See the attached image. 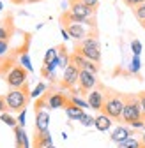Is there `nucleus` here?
I'll use <instances>...</instances> for the list:
<instances>
[{"label": "nucleus", "instance_id": "nucleus-1", "mask_svg": "<svg viewBox=\"0 0 145 148\" xmlns=\"http://www.w3.org/2000/svg\"><path fill=\"white\" fill-rule=\"evenodd\" d=\"M122 111H124V94L104 88V104H103L101 113L110 116L115 122H119V120H122Z\"/></svg>", "mask_w": 145, "mask_h": 148}, {"label": "nucleus", "instance_id": "nucleus-2", "mask_svg": "<svg viewBox=\"0 0 145 148\" xmlns=\"http://www.w3.org/2000/svg\"><path fill=\"white\" fill-rule=\"evenodd\" d=\"M32 92L28 90V83L23 85L21 88H11L7 94H6V102H7V108L12 113H21L23 109H27L28 106V101H30V95Z\"/></svg>", "mask_w": 145, "mask_h": 148}, {"label": "nucleus", "instance_id": "nucleus-3", "mask_svg": "<svg viewBox=\"0 0 145 148\" xmlns=\"http://www.w3.org/2000/svg\"><path fill=\"white\" fill-rule=\"evenodd\" d=\"M122 122L133 125L136 122H143L142 116V106H140V99L138 94H124V111H122Z\"/></svg>", "mask_w": 145, "mask_h": 148}, {"label": "nucleus", "instance_id": "nucleus-4", "mask_svg": "<svg viewBox=\"0 0 145 148\" xmlns=\"http://www.w3.org/2000/svg\"><path fill=\"white\" fill-rule=\"evenodd\" d=\"M75 53L96 64H101V44L97 41V37H87L83 41H78L75 44Z\"/></svg>", "mask_w": 145, "mask_h": 148}, {"label": "nucleus", "instance_id": "nucleus-5", "mask_svg": "<svg viewBox=\"0 0 145 148\" xmlns=\"http://www.w3.org/2000/svg\"><path fill=\"white\" fill-rule=\"evenodd\" d=\"M4 81L7 83L9 88H21L23 85L28 83V71L18 62L6 76H4Z\"/></svg>", "mask_w": 145, "mask_h": 148}, {"label": "nucleus", "instance_id": "nucleus-6", "mask_svg": "<svg viewBox=\"0 0 145 148\" xmlns=\"http://www.w3.org/2000/svg\"><path fill=\"white\" fill-rule=\"evenodd\" d=\"M64 28L67 30L71 39H75L76 42L87 39V37H96L97 35V30H87L85 23H67Z\"/></svg>", "mask_w": 145, "mask_h": 148}, {"label": "nucleus", "instance_id": "nucleus-7", "mask_svg": "<svg viewBox=\"0 0 145 148\" xmlns=\"http://www.w3.org/2000/svg\"><path fill=\"white\" fill-rule=\"evenodd\" d=\"M78 78H80V69L76 65L69 64L66 69H64V74H62V79H60V88L64 90H75V86L78 85Z\"/></svg>", "mask_w": 145, "mask_h": 148}, {"label": "nucleus", "instance_id": "nucleus-8", "mask_svg": "<svg viewBox=\"0 0 145 148\" xmlns=\"http://www.w3.org/2000/svg\"><path fill=\"white\" fill-rule=\"evenodd\" d=\"M97 78L94 72H88V71H80V78H78V92L80 94H90L96 86H97Z\"/></svg>", "mask_w": 145, "mask_h": 148}, {"label": "nucleus", "instance_id": "nucleus-9", "mask_svg": "<svg viewBox=\"0 0 145 148\" xmlns=\"http://www.w3.org/2000/svg\"><path fill=\"white\" fill-rule=\"evenodd\" d=\"M104 88H106L104 85L97 83V86L87 95V102H88V106L92 108V109H96V111H99V113H101L103 104H104Z\"/></svg>", "mask_w": 145, "mask_h": 148}, {"label": "nucleus", "instance_id": "nucleus-10", "mask_svg": "<svg viewBox=\"0 0 145 148\" xmlns=\"http://www.w3.org/2000/svg\"><path fill=\"white\" fill-rule=\"evenodd\" d=\"M71 64L76 65L80 71H88V72H94V74L99 72V64H96V62H92V60L81 57V55H78V53H75V51L71 53Z\"/></svg>", "mask_w": 145, "mask_h": 148}, {"label": "nucleus", "instance_id": "nucleus-11", "mask_svg": "<svg viewBox=\"0 0 145 148\" xmlns=\"http://www.w3.org/2000/svg\"><path fill=\"white\" fill-rule=\"evenodd\" d=\"M44 95H46L48 109H60V108H66L69 102V95L62 94V92H48L46 90Z\"/></svg>", "mask_w": 145, "mask_h": 148}, {"label": "nucleus", "instance_id": "nucleus-12", "mask_svg": "<svg viewBox=\"0 0 145 148\" xmlns=\"http://www.w3.org/2000/svg\"><path fill=\"white\" fill-rule=\"evenodd\" d=\"M14 34V25H12V16H7L4 21H0V41H9Z\"/></svg>", "mask_w": 145, "mask_h": 148}, {"label": "nucleus", "instance_id": "nucleus-13", "mask_svg": "<svg viewBox=\"0 0 145 148\" xmlns=\"http://www.w3.org/2000/svg\"><path fill=\"white\" fill-rule=\"evenodd\" d=\"M51 145H53V141H51L50 131H46V132H35L34 134V148H48Z\"/></svg>", "mask_w": 145, "mask_h": 148}, {"label": "nucleus", "instance_id": "nucleus-14", "mask_svg": "<svg viewBox=\"0 0 145 148\" xmlns=\"http://www.w3.org/2000/svg\"><path fill=\"white\" fill-rule=\"evenodd\" d=\"M110 138H112V141H113V143L120 145L122 141H126L128 138H131V131H129L128 127H124V125H119L115 131L112 132V136H110Z\"/></svg>", "mask_w": 145, "mask_h": 148}, {"label": "nucleus", "instance_id": "nucleus-15", "mask_svg": "<svg viewBox=\"0 0 145 148\" xmlns=\"http://www.w3.org/2000/svg\"><path fill=\"white\" fill-rule=\"evenodd\" d=\"M14 138H16V148H30L28 136L25 134L23 127H20V125L14 127Z\"/></svg>", "mask_w": 145, "mask_h": 148}, {"label": "nucleus", "instance_id": "nucleus-16", "mask_svg": "<svg viewBox=\"0 0 145 148\" xmlns=\"http://www.w3.org/2000/svg\"><path fill=\"white\" fill-rule=\"evenodd\" d=\"M112 118L110 116H106V115H97L96 116V120H94V127L97 129V131H101V132H106V131H110V127H112Z\"/></svg>", "mask_w": 145, "mask_h": 148}, {"label": "nucleus", "instance_id": "nucleus-17", "mask_svg": "<svg viewBox=\"0 0 145 148\" xmlns=\"http://www.w3.org/2000/svg\"><path fill=\"white\" fill-rule=\"evenodd\" d=\"M64 109H66V115H67V118H71V120H80V118L85 115V111H83L81 108H78L76 104H72L71 101L67 102V106H66Z\"/></svg>", "mask_w": 145, "mask_h": 148}, {"label": "nucleus", "instance_id": "nucleus-18", "mask_svg": "<svg viewBox=\"0 0 145 148\" xmlns=\"http://www.w3.org/2000/svg\"><path fill=\"white\" fill-rule=\"evenodd\" d=\"M69 64H71V55L67 53L66 46H64V44H60V46H59V67L66 69Z\"/></svg>", "mask_w": 145, "mask_h": 148}, {"label": "nucleus", "instance_id": "nucleus-19", "mask_svg": "<svg viewBox=\"0 0 145 148\" xmlns=\"http://www.w3.org/2000/svg\"><path fill=\"white\" fill-rule=\"evenodd\" d=\"M59 60V46L57 48H50L44 55V58H43V65H50L53 62H57Z\"/></svg>", "mask_w": 145, "mask_h": 148}, {"label": "nucleus", "instance_id": "nucleus-20", "mask_svg": "<svg viewBox=\"0 0 145 148\" xmlns=\"http://www.w3.org/2000/svg\"><path fill=\"white\" fill-rule=\"evenodd\" d=\"M119 148H145V146L138 138H128L126 141H122L119 145Z\"/></svg>", "mask_w": 145, "mask_h": 148}, {"label": "nucleus", "instance_id": "nucleus-21", "mask_svg": "<svg viewBox=\"0 0 145 148\" xmlns=\"http://www.w3.org/2000/svg\"><path fill=\"white\" fill-rule=\"evenodd\" d=\"M133 14L136 16V20H138V21L142 23V27H143V25H145V4L135 7V9H133Z\"/></svg>", "mask_w": 145, "mask_h": 148}, {"label": "nucleus", "instance_id": "nucleus-22", "mask_svg": "<svg viewBox=\"0 0 145 148\" xmlns=\"http://www.w3.org/2000/svg\"><path fill=\"white\" fill-rule=\"evenodd\" d=\"M0 120H2V122H4L6 125H9V127H12V129H14V127L18 125V120H16L14 116H11L9 113H0Z\"/></svg>", "mask_w": 145, "mask_h": 148}, {"label": "nucleus", "instance_id": "nucleus-23", "mask_svg": "<svg viewBox=\"0 0 145 148\" xmlns=\"http://www.w3.org/2000/svg\"><path fill=\"white\" fill-rule=\"evenodd\" d=\"M20 64L28 71V72H32L34 71V67H32V64H30V57H28V53L25 51V53H21V57H20Z\"/></svg>", "mask_w": 145, "mask_h": 148}, {"label": "nucleus", "instance_id": "nucleus-24", "mask_svg": "<svg viewBox=\"0 0 145 148\" xmlns=\"http://www.w3.org/2000/svg\"><path fill=\"white\" fill-rule=\"evenodd\" d=\"M69 101H71L72 104H76L78 108H81V109L90 108V106H88V102H87V101H83V99H80L78 95H69Z\"/></svg>", "mask_w": 145, "mask_h": 148}, {"label": "nucleus", "instance_id": "nucleus-25", "mask_svg": "<svg viewBox=\"0 0 145 148\" xmlns=\"http://www.w3.org/2000/svg\"><path fill=\"white\" fill-rule=\"evenodd\" d=\"M44 92H46V85H44V83H39L37 86L32 90V94H30V95H32V97H35V99H39V97L44 94Z\"/></svg>", "mask_w": 145, "mask_h": 148}, {"label": "nucleus", "instance_id": "nucleus-26", "mask_svg": "<svg viewBox=\"0 0 145 148\" xmlns=\"http://www.w3.org/2000/svg\"><path fill=\"white\" fill-rule=\"evenodd\" d=\"M9 51H11V48H9V41H0V58L7 57Z\"/></svg>", "mask_w": 145, "mask_h": 148}, {"label": "nucleus", "instance_id": "nucleus-27", "mask_svg": "<svg viewBox=\"0 0 145 148\" xmlns=\"http://www.w3.org/2000/svg\"><path fill=\"white\" fill-rule=\"evenodd\" d=\"M94 120H96L94 116H90V115H87V113H85L78 122H80L81 125H85V127H92V125H94Z\"/></svg>", "mask_w": 145, "mask_h": 148}, {"label": "nucleus", "instance_id": "nucleus-28", "mask_svg": "<svg viewBox=\"0 0 145 148\" xmlns=\"http://www.w3.org/2000/svg\"><path fill=\"white\" fill-rule=\"evenodd\" d=\"M131 49H133V55H135V57H140V53H142V42H140L138 39H135V41L131 42Z\"/></svg>", "mask_w": 145, "mask_h": 148}, {"label": "nucleus", "instance_id": "nucleus-29", "mask_svg": "<svg viewBox=\"0 0 145 148\" xmlns=\"http://www.w3.org/2000/svg\"><path fill=\"white\" fill-rule=\"evenodd\" d=\"M138 99H140V106H142V116H143V122H145V90L138 94Z\"/></svg>", "mask_w": 145, "mask_h": 148}, {"label": "nucleus", "instance_id": "nucleus-30", "mask_svg": "<svg viewBox=\"0 0 145 148\" xmlns=\"http://www.w3.org/2000/svg\"><path fill=\"white\" fill-rule=\"evenodd\" d=\"M122 2L128 5V7H138V5H142V4H145V0H122Z\"/></svg>", "mask_w": 145, "mask_h": 148}, {"label": "nucleus", "instance_id": "nucleus-31", "mask_svg": "<svg viewBox=\"0 0 145 148\" xmlns=\"http://www.w3.org/2000/svg\"><path fill=\"white\" fill-rule=\"evenodd\" d=\"M129 69H131V72H138V71H140V57H133Z\"/></svg>", "mask_w": 145, "mask_h": 148}, {"label": "nucleus", "instance_id": "nucleus-32", "mask_svg": "<svg viewBox=\"0 0 145 148\" xmlns=\"http://www.w3.org/2000/svg\"><path fill=\"white\" fill-rule=\"evenodd\" d=\"M9 108H7V102H6V95H0V113H7Z\"/></svg>", "mask_w": 145, "mask_h": 148}, {"label": "nucleus", "instance_id": "nucleus-33", "mask_svg": "<svg viewBox=\"0 0 145 148\" xmlns=\"http://www.w3.org/2000/svg\"><path fill=\"white\" fill-rule=\"evenodd\" d=\"M80 2H83L85 5L92 7V9H97V5H99V0H80Z\"/></svg>", "mask_w": 145, "mask_h": 148}, {"label": "nucleus", "instance_id": "nucleus-34", "mask_svg": "<svg viewBox=\"0 0 145 148\" xmlns=\"http://www.w3.org/2000/svg\"><path fill=\"white\" fill-rule=\"evenodd\" d=\"M25 116H27V109H23L20 113V116H18V125L20 127H25Z\"/></svg>", "mask_w": 145, "mask_h": 148}, {"label": "nucleus", "instance_id": "nucleus-35", "mask_svg": "<svg viewBox=\"0 0 145 148\" xmlns=\"http://www.w3.org/2000/svg\"><path fill=\"white\" fill-rule=\"evenodd\" d=\"M12 4H16V5H21V4H25V0H11Z\"/></svg>", "mask_w": 145, "mask_h": 148}, {"label": "nucleus", "instance_id": "nucleus-36", "mask_svg": "<svg viewBox=\"0 0 145 148\" xmlns=\"http://www.w3.org/2000/svg\"><path fill=\"white\" fill-rule=\"evenodd\" d=\"M37 2H43V0H25V4H37Z\"/></svg>", "mask_w": 145, "mask_h": 148}, {"label": "nucleus", "instance_id": "nucleus-37", "mask_svg": "<svg viewBox=\"0 0 145 148\" xmlns=\"http://www.w3.org/2000/svg\"><path fill=\"white\" fill-rule=\"evenodd\" d=\"M140 141H142V143H143V146H145V132L142 134V138H140Z\"/></svg>", "mask_w": 145, "mask_h": 148}, {"label": "nucleus", "instance_id": "nucleus-38", "mask_svg": "<svg viewBox=\"0 0 145 148\" xmlns=\"http://www.w3.org/2000/svg\"><path fill=\"white\" fill-rule=\"evenodd\" d=\"M2 9H4V4H2V2H0V11H2Z\"/></svg>", "mask_w": 145, "mask_h": 148}, {"label": "nucleus", "instance_id": "nucleus-39", "mask_svg": "<svg viewBox=\"0 0 145 148\" xmlns=\"http://www.w3.org/2000/svg\"><path fill=\"white\" fill-rule=\"evenodd\" d=\"M48 148H55V146H53V145H51V146H48Z\"/></svg>", "mask_w": 145, "mask_h": 148}, {"label": "nucleus", "instance_id": "nucleus-40", "mask_svg": "<svg viewBox=\"0 0 145 148\" xmlns=\"http://www.w3.org/2000/svg\"><path fill=\"white\" fill-rule=\"evenodd\" d=\"M143 28H145V25H143Z\"/></svg>", "mask_w": 145, "mask_h": 148}]
</instances>
